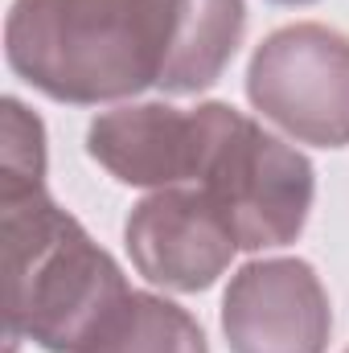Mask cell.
Returning a JSON list of instances; mask_svg holds the SVG:
<instances>
[{"label":"cell","mask_w":349,"mask_h":353,"mask_svg":"<svg viewBox=\"0 0 349 353\" xmlns=\"http://www.w3.org/2000/svg\"><path fill=\"white\" fill-rule=\"evenodd\" d=\"M243 0H12L4 58L54 103L197 94L239 54Z\"/></svg>","instance_id":"6da1fadb"},{"label":"cell","mask_w":349,"mask_h":353,"mask_svg":"<svg viewBox=\"0 0 349 353\" xmlns=\"http://www.w3.org/2000/svg\"><path fill=\"white\" fill-rule=\"evenodd\" d=\"M8 353H83L132 292L119 263L66 214L50 189L0 201Z\"/></svg>","instance_id":"7a4b0ae2"},{"label":"cell","mask_w":349,"mask_h":353,"mask_svg":"<svg viewBox=\"0 0 349 353\" xmlns=\"http://www.w3.org/2000/svg\"><path fill=\"white\" fill-rule=\"evenodd\" d=\"M206 119L210 136L193 189H201L222 210L239 251L296 243L317 197V173L308 157L230 103H206Z\"/></svg>","instance_id":"3957f363"},{"label":"cell","mask_w":349,"mask_h":353,"mask_svg":"<svg viewBox=\"0 0 349 353\" xmlns=\"http://www.w3.org/2000/svg\"><path fill=\"white\" fill-rule=\"evenodd\" d=\"M247 99L296 144H349V37L304 21L267 33L247 66Z\"/></svg>","instance_id":"277c9868"},{"label":"cell","mask_w":349,"mask_h":353,"mask_svg":"<svg viewBox=\"0 0 349 353\" xmlns=\"http://www.w3.org/2000/svg\"><path fill=\"white\" fill-rule=\"evenodd\" d=\"M132 267L165 292H206L239 255L222 210L193 185L152 189L123 222Z\"/></svg>","instance_id":"5b68a950"},{"label":"cell","mask_w":349,"mask_h":353,"mask_svg":"<svg viewBox=\"0 0 349 353\" xmlns=\"http://www.w3.org/2000/svg\"><path fill=\"white\" fill-rule=\"evenodd\" d=\"M230 353H325L333 304L304 259H255L230 275L222 296Z\"/></svg>","instance_id":"8992f818"},{"label":"cell","mask_w":349,"mask_h":353,"mask_svg":"<svg viewBox=\"0 0 349 353\" xmlns=\"http://www.w3.org/2000/svg\"><path fill=\"white\" fill-rule=\"evenodd\" d=\"M210 119L206 103H119L87 128V157L136 189L193 185L201 169Z\"/></svg>","instance_id":"52a82bcc"},{"label":"cell","mask_w":349,"mask_h":353,"mask_svg":"<svg viewBox=\"0 0 349 353\" xmlns=\"http://www.w3.org/2000/svg\"><path fill=\"white\" fill-rule=\"evenodd\" d=\"M83 353H210L201 325L157 292H128Z\"/></svg>","instance_id":"ba28073f"},{"label":"cell","mask_w":349,"mask_h":353,"mask_svg":"<svg viewBox=\"0 0 349 353\" xmlns=\"http://www.w3.org/2000/svg\"><path fill=\"white\" fill-rule=\"evenodd\" d=\"M4 165H0V201L46 189V123L17 99H4Z\"/></svg>","instance_id":"9c48e42d"},{"label":"cell","mask_w":349,"mask_h":353,"mask_svg":"<svg viewBox=\"0 0 349 353\" xmlns=\"http://www.w3.org/2000/svg\"><path fill=\"white\" fill-rule=\"evenodd\" d=\"M275 4H312V0H275Z\"/></svg>","instance_id":"30bf717a"},{"label":"cell","mask_w":349,"mask_h":353,"mask_svg":"<svg viewBox=\"0 0 349 353\" xmlns=\"http://www.w3.org/2000/svg\"><path fill=\"white\" fill-rule=\"evenodd\" d=\"M346 353H349V350H346Z\"/></svg>","instance_id":"8fae6325"}]
</instances>
